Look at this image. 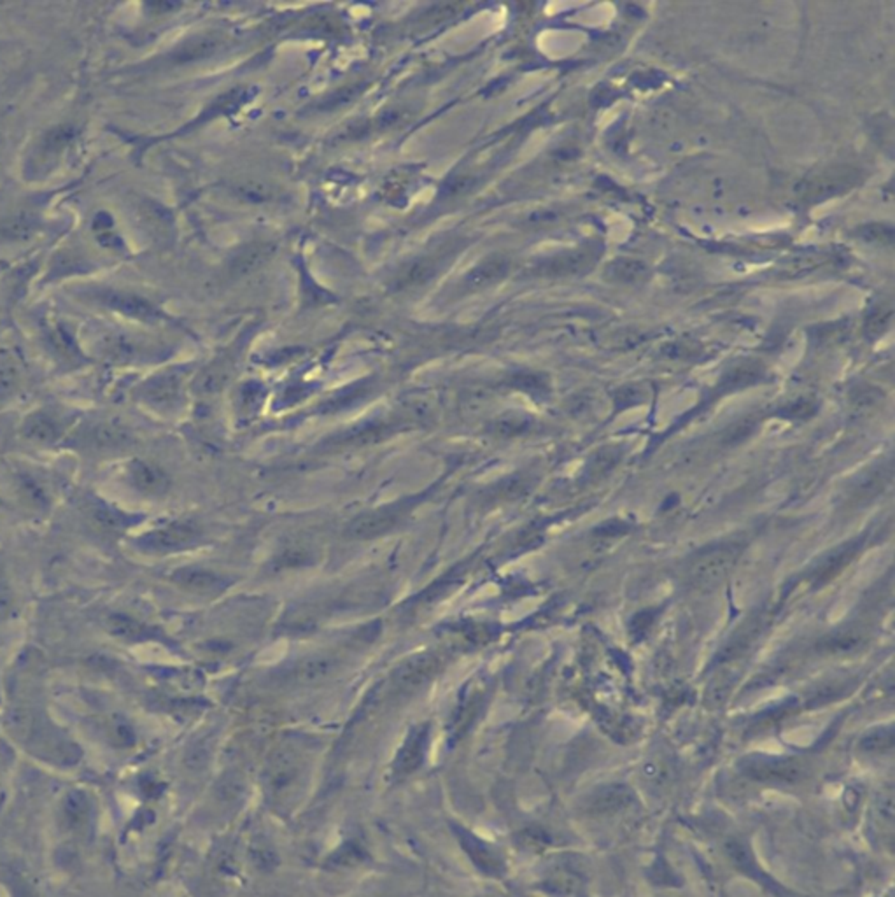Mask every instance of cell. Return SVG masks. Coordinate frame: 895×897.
Segmentation results:
<instances>
[{"mask_svg":"<svg viewBox=\"0 0 895 897\" xmlns=\"http://www.w3.org/2000/svg\"><path fill=\"white\" fill-rule=\"evenodd\" d=\"M307 760L295 747H280L268 759L263 773L267 799L282 810H289L306 785Z\"/></svg>","mask_w":895,"mask_h":897,"instance_id":"6da1fadb","label":"cell"},{"mask_svg":"<svg viewBox=\"0 0 895 897\" xmlns=\"http://www.w3.org/2000/svg\"><path fill=\"white\" fill-rule=\"evenodd\" d=\"M741 556L738 542H719L704 547L687 562V581L701 590L722 584Z\"/></svg>","mask_w":895,"mask_h":897,"instance_id":"7a4b0ae2","label":"cell"},{"mask_svg":"<svg viewBox=\"0 0 895 897\" xmlns=\"http://www.w3.org/2000/svg\"><path fill=\"white\" fill-rule=\"evenodd\" d=\"M862 179L861 170L855 167H831L815 174L797 186V195L806 203H818L834 196L843 195L855 188Z\"/></svg>","mask_w":895,"mask_h":897,"instance_id":"3957f363","label":"cell"},{"mask_svg":"<svg viewBox=\"0 0 895 897\" xmlns=\"http://www.w3.org/2000/svg\"><path fill=\"white\" fill-rule=\"evenodd\" d=\"M741 768L745 777L758 784H797L806 775V766L792 757H750Z\"/></svg>","mask_w":895,"mask_h":897,"instance_id":"277c9868","label":"cell"},{"mask_svg":"<svg viewBox=\"0 0 895 897\" xmlns=\"http://www.w3.org/2000/svg\"><path fill=\"white\" fill-rule=\"evenodd\" d=\"M442 668V659L433 652H419L407 657L392 672V687L401 694H416L426 687Z\"/></svg>","mask_w":895,"mask_h":897,"instance_id":"5b68a950","label":"cell"},{"mask_svg":"<svg viewBox=\"0 0 895 897\" xmlns=\"http://www.w3.org/2000/svg\"><path fill=\"white\" fill-rule=\"evenodd\" d=\"M200 534V528L192 521H172L142 534L137 545L146 552L168 554L193 545L198 542Z\"/></svg>","mask_w":895,"mask_h":897,"instance_id":"8992f818","label":"cell"},{"mask_svg":"<svg viewBox=\"0 0 895 897\" xmlns=\"http://www.w3.org/2000/svg\"><path fill=\"white\" fill-rule=\"evenodd\" d=\"M407 514L405 506L388 505L381 508H373L356 515L349 524L345 534L353 540H373L384 533L394 530L403 515Z\"/></svg>","mask_w":895,"mask_h":897,"instance_id":"52a82bcc","label":"cell"},{"mask_svg":"<svg viewBox=\"0 0 895 897\" xmlns=\"http://www.w3.org/2000/svg\"><path fill=\"white\" fill-rule=\"evenodd\" d=\"M429 745V724H419L410 729L403 745L392 760V777L394 780H403L416 773L424 762V757Z\"/></svg>","mask_w":895,"mask_h":897,"instance_id":"ba28073f","label":"cell"},{"mask_svg":"<svg viewBox=\"0 0 895 897\" xmlns=\"http://www.w3.org/2000/svg\"><path fill=\"white\" fill-rule=\"evenodd\" d=\"M452 833L457 838L459 846L465 850V854L472 859V863L482 873H485L489 876H500L504 873V857L489 843L480 840L476 835L468 831L461 824H452Z\"/></svg>","mask_w":895,"mask_h":897,"instance_id":"9c48e42d","label":"cell"},{"mask_svg":"<svg viewBox=\"0 0 895 897\" xmlns=\"http://www.w3.org/2000/svg\"><path fill=\"white\" fill-rule=\"evenodd\" d=\"M183 377L179 372H165L149 379L140 388V398L153 409H172L181 400Z\"/></svg>","mask_w":895,"mask_h":897,"instance_id":"30bf717a","label":"cell"},{"mask_svg":"<svg viewBox=\"0 0 895 897\" xmlns=\"http://www.w3.org/2000/svg\"><path fill=\"white\" fill-rule=\"evenodd\" d=\"M510 260L504 256H489L476 263V267L461 279L459 289L463 293H476L487 289L489 286L500 282L510 272Z\"/></svg>","mask_w":895,"mask_h":897,"instance_id":"8fae6325","label":"cell"},{"mask_svg":"<svg viewBox=\"0 0 895 897\" xmlns=\"http://www.w3.org/2000/svg\"><path fill=\"white\" fill-rule=\"evenodd\" d=\"M170 579L179 588L195 594H218L228 588V581L223 575L198 566L179 568L170 575Z\"/></svg>","mask_w":895,"mask_h":897,"instance_id":"7c38bea8","label":"cell"},{"mask_svg":"<svg viewBox=\"0 0 895 897\" xmlns=\"http://www.w3.org/2000/svg\"><path fill=\"white\" fill-rule=\"evenodd\" d=\"M596 263V254L589 250L561 252L545 260L538 267V274L547 278H566L589 270Z\"/></svg>","mask_w":895,"mask_h":897,"instance_id":"4fadbf2b","label":"cell"},{"mask_svg":"<svg viewBox=\"0 0 895 897\" xmlns=\"http://www.w3.org/2000/svg\"><path fill=\"white\" fill-rule=\"evenodd\" d=\"M97 300L109 308H114L125 316L142 319V321H153L160 317V312L155 306H151L147 300L139 298L130 293L116 291V289H106V291H97Z\"/></svg>","mask_w":895,"mask_h":897,"instance_id":"5bb4252c","label":"cell"},{"mask_svg":"<svg viewBox=\"0 0 895 897\" xmlns=\"http://www.w3.org/2000/svg\"><path fill=\"white\" fill-rule=\"evenodd\" d=\"M440 256H422L407 265L392 282L396 291H416L433 279L440 270Z\"/></svg>","mask_w":895,"mask_h":897,"instance_id":"9a60e30c","label":"cell"},{"mask_svg":"<svg viewBox=\"0 0 895 897\" xmlns=\"http://www.w3.org/2000/svg\"><path fill=\"white\" fill-rule=\"evenodd\" d=\"M859 549H861L859 542H848L838 549H834L833 552H829L824 560L820 561V564L813 571V586H825L833 579H836L844 570V566H848L850 561L857 556Z\"/></svg>","mask_w":895,"mask_h":897,"instance_id":"2e32d148","label":"cell"},{"mask_svg":"<svg viewBox=\"0 0 895 897\" xmlns=\"http://www.w3.org/2000/svg\"><path fill=\"white\" fill-rule=\"evenodd\" d=\"M130 484L144 495L158 496L168 489V477L162 468L147 461H134L128 467Z\"/></svg>","mask_w":895,"mask_h":897,"instance_id":"e0dca14e","label":"cell"},{"mask_svg":"<svg viewBox=\"0 0 895 897\" xmlns=\"http://www.w3.org/2000/svg\"><path fill=\"white\" fill-rule=\"evenodd\" d=\"M86 514H88V521L93 528H97L100 533H109V534L123 532L134 521V517L123 514L121 510L114 508L106 502H100V500H95V502L88 505Z\"/></svg>","mask_w":895,"mask_h":897,"instance_id":"ac0fdd59","label":"cell"},{"mask_svg":"<svg viewBox=\"0 0 895 897\" xmlns=\"http://www.w3.org/2000/svg\"><path fill=\"white\" fill-rule=\"evenodd\" d=\"M106 628L112 637L125 640V642H144V640H153L156 638V631L149 628L147 624L140 622L132 616L125 614H112L106 618Z\"/></svg>","mask_w":895,"mask_h":897,"instance_id":"d6986e66","label":"cell"},{"mask_svg":"<svg viewBox=\"0 0 895 897\" xmlns=\"http://www.w3.org/2000/svg\"><path fill=\"white\" fill-rule=\"evenodd\" d=\"M868 644V635L861 628H844L829 637H825L820 644L818 650L822 654H831V656H841V654H853L861 650L864 645Z\"/></svg>","mask_w":895,"mask_h":897,"instance_id":"ffe728a7","label":"cell"},{"mask_svg":"<svg viewBox=\"0 0 895 897\" xmlns=\"http://www.w3.org/2000/svg\"><path fill=\"white\" fill-rule=\"evenodd\" d=\"M88 440L97 450H116L127 448L132 442V433L119 422L106 420L91 430Z\"/></svg>","mask_w":895,"mask_h":897,"instance_id":"44dd1931","label":"cell"},{"mask_svg":"<svg viewBox=\"0 0 895 897\" xmlns=\"http://www.w3.org/2000/svg\"><path fill=\"white\" fill-rule=\"evenodd\" d=\"M633 801V794L624 785H610L601 788L588 805V812L592 815H610L620 812L629 807Z\"/></svg>","mask_w":895,"mask_h":897,"instance_id":"7402d4cb","label":"cell"},{"mask_svg":"<svg viewBox=\"0 0 895 897\" xmlns=\"http://www.w3.org/2000/svg\"><path fill=\"white\" fill-rule=\"evenodd\" d=\"M340 661L334 654H312L297 666V678L302 684H317L338 670Z\"/></svg>","mask_w":895,"mask_h":897,"instance_id":"603a6c76","label":"cell"},{"mask_svg":"<svg viewBox=\"0 0 895 897\" xmlns=\"http://www.w3.org/2000/svg\"><path fill=\"white\" fill-rule=\"evenodd\" d=\"M22 435L33 444L48 446L60 437V426L53 416L46 412H33L22 424Z\"/></svg>","mask_w":895,"mask_h":897,"instance_id":"cb8c5ba5","label":"cell"},{"mask_svg":"<svg viewBox=\"0 0 895 897\" xmlns=\"http://www.w3.org/2000/svg\"><path fill=\"white\" fill-rule=\"evenodd\" d=\"M892 480V463H881L878 467H872L869 472L859 478L855 489H853V500H862L868 502L874 496H878Z\"/></svg>","mask_w":895,"mask_h":897,"instance_id":"d4e9b609","label":"cell"},{"mask_svg":"<svg viewBox=\"0 0 895 897\" xmlns=\"http://www.w3.org/2000/svg\"><path fill=\"white\" fill-rule=\"evenodd\" d=\"M484 693L482 691H472L466 694L463 700L459 701L454 717L450 721V738L456 741L465 736V732L474 724V721L482 708Z\"/></svg>","mask_w":895,"mask_h":897,"instance_id":"484cf974","label":"cell"},{"mask_svg":"<svg viewBox=\"0 0 895 897\" xmlns=\"http://www.w3.org/2000/svg\"><path fill=\"white\" fill-rule=\"evenodd\" d=\"M650 276V270L646 263L635 260V258H618L614 260L607 270L605 278L618 284H638L644 282Z\"/></svg>","mask_w":895,"mask_h":897,"instance_id":"4316f807","label":"cell"},{"mask_svg":"<svg viewBox=\"0 0 895 897\" xmlns=\"http://www.w3.org/2000/svg\"><path fill=\"white\" fill-rule=\"evenodd\" d=\"M274 252H276V246L270 242L254 244L250 250L239 254V258L231 265V272L237 278L250 276L252 272H256L259 267L268 263V260L274 256Z\"/></svg>","mask_w":895,"mask_h":897,"instance_id":"83f0119b","label":"cell"},{"mask_svg":"<svg viewBox=\"0 0 895 897\" xmlns=\"http://www.w3.org/2000/svg\"><path fill=\"white\" fill-rule=\"evenodd\" d=\"M91 815L90 799L83 792H71L61 805V817L69 829H83Z\"/></svg>","mask_w":895,"mask_h":897,"instance_id":"f1b7e54d","label":"cell"},{"mask_svg":"<svg viewBox=\"0 0 895 897\" xmlns=\"http://www.w3.org/2000/svg\"><path fill=\"white\" fill-rule=\"evenodd\" d=\"M221 44H223V41L218 35H200L193 41H188L186 44H183L179 48V52L175 53V60L177 61L202 60V58H207V56L216 53L221 48Z\"/></svg>","mask_w":895,"mask_h":897,"instance_id":"f546056e","label":"cell"},{"mask_svg":"<svg viewBox=\"0 0 895 897\" xmlns=\"http://www.w3.org/2000/svg\"><path fill=\"white\" fill-rule=\"evenodd\" d=\"M368 859V852L360 841L349 840L340 845L328 859V866L335 869H351L362 866Z\"/></svg>","mask_w":895,"mask_h":897,"instance_id":"4dcf8cb0","label":"cell"},{"mask_svg":"<svg viewBox=\"0 0 895 897\" xmlns=\"http://www.w3.org/2000/svg\"><path fill=\"white\" fill-rule=\"evenodd\" d=\"M231 192L237 198H242L244 202L250 203H267L276 198V188H272L268 183L256 181V179H246L240 183H235L231 186Z\"/></svg>","mask_w":895,"mask_h":897,"instance_id":"1f68e13d","label":"cell"},{"mask_svg":"<svg viewBox=\"0 0 895 897\" xmlns=\"http://www.w3.org/2000/svg\"><path fill=\"white\" fill-rule=\"evenodd\" d=\"M230 366L224 362L211 364L207 370L202 372V375L196 379L195 390L198 392H220L228 379Z\"/></svg>","mask_w":895,"mask_h":897,"instance_id":"d6a6232c","label":"cell"},{"mask_svg":"<svg viewBox=\"0 0 895 897\" xmlns=\"http://www.w3.org/2000/svg\"><path fill=\"white\" fill-rule=\"evenodd\" d=\"M532 424H534V420L526 418V416L512 414V416H504V418L495 420V424L491 426V431L496 437L510 439V437H519V435L528 433L532 430Z\"/></svg>","mask_w":895,"mask_h":897,"instance_id":"836d02e7","label":"cell"},{"mask_svg":"<svg viewBox=\"0 0 895 897\" xmlns=\"http://www.w3.org/2000/svg\"><path fill=\"white\" fill-rule=\"evenodd\" d=\"M545 883H547L549 892H552L556 896H570V894L577 892V889L580 885V878L571 869L560 868L547 878Z\"/></svg>","mask_w":895,"mask_h":897,"instance_id":"e575fe53","label":"cell"},{"mask_svg":"<svg viewBox=\"0 0 895 897\" xmlns=\"http://www.w3.org/2000/svg\"><path fill=\"white\" fill-rule=\"evenodd\" d=\"M18 489H20L22 498L27 504L32 505V506L44 508L46 505L50 504V496L46 493V487L35 477L28 476V474L20 476V478H18Z\"/></svg>","mask_w":895,"mask_h":897,"instance_id":"d590c367","label":"cell"},{"mask_svg":"<svg viewBox=\"0 0 895 897\" xmlns=\"http://www.w3.org/2000/svg\"><path fill=\"white\" fill-rule=\"evenodd\" d=\"M894 747V729H876L862 738L861 749L868 754H881Z\"/></svg>","mask_w":895,"mask_h":897,"instance_id":"8d00e7d4","label":"cell"},{"mask_svg":"<svg viewBox=\"0 0 895 897\" xmlns=\"http://www.w3.org/2000/svg\"><path fill=\"white\" fill-rule=\"evenodd\" d=\"M760 375H762V366L758 364H738L729 372L726 386H729V390L745 388L758 381Z\"/></svg>","mask_w":895,"mask_h":897,"instance_id":"74e56055","label":"cell"},{"mask_svg":"<svg viewBox=\"0 0 895 897\" xmlns=\"http://www.w3.org/2000/svg\"><path fill=\"white\" fill-rule=\"evenodd\" d=\"M890 323H892V307L890 306L889 307L880 306L869 314L866 325H864V332L871 338H878L887 332Z\"/></svg>","mask_w":895,"mask_h":897,"instance_id":"f35d334b","label":"cell"},{"mask_svg":"<svg viewBox=\"0 0 895 897\" xmlns=\"http://www.w3.org/2000/svg\"><path fill=\"white\" fill-rule=\"evenodd\" d=\"M883 398V392L872 386H864V388H859L855 390L852 398H850V403L853 407L855 412L862 414V412H868V411H872Z\"/></svg>","mask_w":895,"mask_h":897,"instance_id":"ab89813d","label":"cell"},{"mask_svg":"<svg viewBox=\"0 0 895 897\" xmlns=\"http://www.w3.org/2000/svg\"><path fill=\"white\" fill-rule=\"evenodd\" d=\"M859 237L866 242L876 244H890L894 241V228L890 224L872 223L864 224L857 230Z\"/></svg>","mask_w":895,"mask_h":897,"instance_id":"60d3db41","label":"cell"},{"mask_svg":"<svg viewBox=\"0 0 895 897\" xmlns=\"http://www.w3.org/2000/svg\"><path fill=\"white\" fill-rule=\"evenodd\" d=\"M106 732L108 736L111 738V741H114V745H119V747H130L136 743V732L132 726L121 719H112L108 722V728H106Z\"/></svg>","mask_w":895,"mask_h":897,"instance_id":"b9f144b4","label":"cell"},{"mask_svg":"<svg viewBox=\"0 0 895 897\" xmlns=\"http://www.w3.org/2000/svg\"><path fill=\"white\" fill-rule=\"evenodd\" d=\"M618 461V452L617 450H610V448H605L601 450L599 454H596L590 461V468H589V474L590 476H603L607 472H610L614 468Z\"/></svg>","mask_w":895,"mask_h":897,"instance_id":"7bdbcfd3","label":"cell"},{"mask_svg":"<svg viewBox=\"0 0 895 897\" xmlns=\"http://www.w3.org/2000/svg\"><path fill=\"white\" fill-rule=\"evenodd\" d=\"M644 775L654 784H664L670 779V766L663 760H654L645 766Z\"/></svg>","mask_w":895,"mask_h":897,"instance_id":"ee69618b","label":"cell"},{"mask_svg":"<svg viewBox=\"0 0 895 897\" xmlns=\"http://www.w3.org/2000/svg\"><path fill=\"white\" fill-rule=\"evenodd\" d=\"M513 384L521 390H526L530 392H542L547 390V381L540 375H532V373H523V375H517L513 379Z\"/></svg>","mask_w":895,"mask_h":897,"instance_id":"f6af8a7d","label":"cell"},{"mask_svg":"<svg viewBox=\"0 0 895 897\" xmlns=\"http://www.w3.org/2000/svg\"><path fill=\"white\" fill-rule=\"evenodd\" d=\"M813 412H815V405H813L812 400H805V398L796 400L794 403H790L784 411V414H787L788 418H794V420L810 418Z\"/></svg>","mask_w":895,"mask_h":897,"instance_id":"bcb514c9","label":"cell"},{"mask_svg":"<svg viewBox=\"0 0 895 897\" xmlns=\"http://www.w3.org/2000/svg\"><path fill=\"white\" fill-rule=\"evenodd\" d=\"M251 857L258 868H270L276 863V854L267 845H259V843L252 846Z\"/></svg>","mask_w":895,"mask_h":897,"instance_id":"7dc6e473","label":"cell"},{"mask_svg":"<svg viewBox=\"0 0 895 897\" xmlns=\"http://www.w3.org/2000/svg\"><path fill=\"white\" fill-rule=\"evenodd\" d=\"M13 609H14L13 592H11V589H9V586L4 581H0V618L11 616L13 614Z\"/></svg>","mask_w":895,"mask_h":897,"instance_id":"c3c4849f","label":"cell"}]
</instances>
